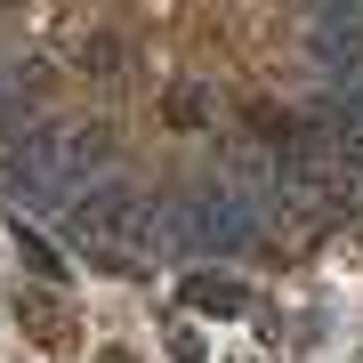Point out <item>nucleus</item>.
<instances>
[{
	"instance_id": "f257e3e1",
	"label": "nucleus",
	"mask_w": 363,
	"mask_h": 363,
	"mask_svg": "<svg viewBox=\"0 0 363 363\" xmlns=\"http://www.w3.org/2000/svg\"><path fill=\"white\" fill-rule=\"evenodd\" d=\"M210 121H218V97H210L202 81H169L162 89V130L194 138V130H210Z\"/></svg>"
},
{
	"instance_id": "f03ea898",
	"label": "nucleus",
	"mask_w": 363,
	"mask_h": 363,
	"mask_svg": "<svg viewBox=\"0 0 363 363\" xmlns=\"http://www.w3.org/2000/svg\"><path fill=\"white\" fill-rule=\"evenodd\" d=\"M9 234H16V259H25V267L40 274V283H65V267H57V250H49V242H40V234L25 226V210H16V226H9Z\"/></svg>"
},
{
	"instance_id": "7ed1b4c3",
	"label": "nucleus",
	"mask_w": 363,
	"mask_h": 363,
	"mask_svg": "<svg viewBox=\"0 0 363 363\" xmlns=\"http://www.w3.org/2000/svg\"><path fill=\"white\" fill-rule=\"evenodd\" d=\"M186 298H194L202 315H242V283H210V274H194V283H186Z\"/></svg>"
}]
</instances>
